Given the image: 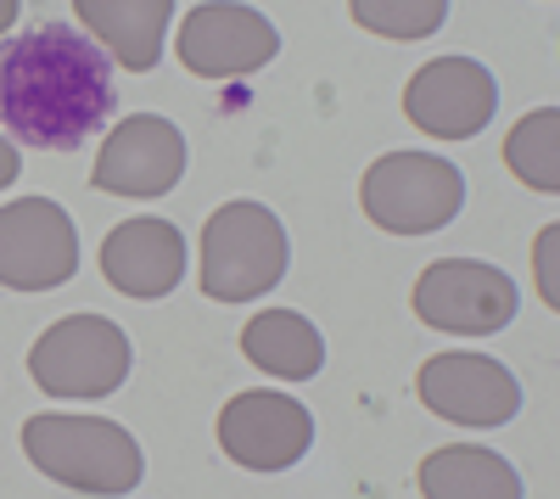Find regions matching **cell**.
I'll return each instance as SVG.
<instances>
[{"label":"cell","mask_w":560,"mask_h":499,"mask_svg":"<svg viewBox=\"0 0 560 499\" xmlns=\"http://www.w3.org/2000/svg\"><path fill=\"white\" fill-rule=\"evenodd\" d=\"M113 62L90 34L39 23L0 51V124L12 141L73 152L113 113Z\"/></svg>","instance_id":"obj_1"},{"label":"cell","mask_w":560,"mask_h":499,"mask_svg":"<svg viewBox=\"0 0 560 499\" xmlns=\"http://www.w3.org/2000/svg\"><path fill=\"white\" fill-rule=\"evenodd\" d=\"M23 455L51 483L79 494H129L147 477L135 432L107 416H34L23 421Z\"/></svg>","instance_id":"obj_2"},{"label":"cell","mask_w":560,"mask_h":499,"mask_svg":"<svg viewBox=\"0 0 560 499\" xmlns=\"http://www.w3.org/2000/svg\"><path fill=\"white\" fill-rule=\"evenodd\" d=\"M359 208L376 231L432 236L465 208V174L438 152H387L364 169Z\"/></svg>","instance_id":"obj_3"},{"label":"cell","mask_w":560,"mask_h":499,"mask_svg":"<svg viewBox=\"0 0 560 499\" xmlns=\"http://www.w3.org/2000/svg\"><path fill=\"white\" fill-rule=\"evenodd\" d=\"M287 276V224L264 202H224L202 224V292L213 303H253Z\"/></svg>","instance_id":"obj_4"},{"label":"cell","mask_w":560,"mask_h":499,"mask_svg":"<svg viewBox=\"0 0 560 499\" xmlns=\"http://www.w3.org/2000/svg\"><path fill=\"white\" fill-rule=\"evenodd\" d=\"M135 348L107 314H68L28 348V376L51 398H107L129 382Z\"/></svg>","instance_id":"obj_5"},{"label":"cell","mask_w":560,"mask_h":499,"mask_svg":"<svg viewBox=\"0 0 560 499\" xmlns=\"http://www.w3.org/2000/svg\"><path fill=\"white\" fill-rule=\"evenodd\" d=\"M522 292L499 264L482 258H438L427 276L415 281V314L420 326L438 332H465V337H493L516 321Z\"/></svg>","instance_id":"obj_6"},{"label":"cell","mask_w":560,"mask_h":499,"mask_svg":"<svg viewBox=\"0 0 560 499\" xmlns=\"http://www.w3.org/2000/svg\"><path fill=\"white\" fill-rule=\"evenodd\" d=\"M79 269V231L62 202L18 197L0 208V287L51 292Z\"/></svg>","instance_id":"obj_7"},{"label":"cell","mask_w":560,"mask_h":499,"mask_svg":"<svg viewBox=\"0 0 560 499\" xmlns=\"http://www.w3.org/2000/svg\"><path fill=\"white\" fill-rule=\"evenodd\" d=\"M499 113V79L477 57H432L404 84V118L432 141H471Z\"/></svg>","instance_id":"obj_8"},{"label":"cell","mask_w":560,"mask_h":499,"mask_svg":"<svg viewBox=\"0 0 560 499\" xmlns=\"http://www.w3.org/2000/svg\"><path fill=\"white\" fill-rule=\"evenodd\" d=\"M280 51V34L258 7L242 0H202L179 18V62L197 79H247L269 68Z\"/></svg>","instance_id":"obj_9"},{"label":"cell","mask_w":560,"mask_h":499,"mask_svg":"<svg viewBox=\"0 0 560 499\" xmlns=\"http://www.w3.org/2000/svg\"><path fill=\"white\" fill-rule=\"evenodd\" d=\"M219 443H224V455L247 472H287L308 455L314 416L287 393L253 387V393H236L219 410Z\"/></svg>","instance_id":"obj_10"},{"label":"cell","mask_w":560,"mask_h":499,"mask_svg":"<svg viewBox=\"0 0 560 499\" xmlns=\"http://www.w3.org/2000/svg\"><path fill=\"white\" fill-rule=\"evenodd\" d=\"M415 393L432 416L459 427H504L522 410V382L488 353H438L420 365Z\"/></svg>","instance_id":"obj_11"},{"label":"cell","mask_w":560,"mask_h":499,"mask_svg":"<svg viewBox=\"0 0 560 499\" xmlns=\"http://www.w3.org/2000/svg\"><path fill=\"white\" fill-rule=\"evenodd\" d=\"M185 174V135L158 113L124 118L96 158V186L113 197H163Z\"/></svg>","instance_id":"obj_12"},{"label":"cell","mask_w":560,"mask_h":499,"mask_svg":"<svg viewBox=\"0 0 560 499\" xmlns=\"http://www.w3.org/2000/svg\"><path fill=\"white\" fill-rule=\"evenodd\" d=\"M102 276L124 298H168L185 276V236L168 219H124L102 242Z\"/></svg>","instance_id":"obj_13"},{"label":"cell","mask_w":560,"mask_h":499,"mask_svg":"<svg viewBox=\"0 0 560 499\" xmlns=\"http://www.w3.org/2000/svg\"><path fill=\"white\" fill-rule=\"evenodd\" d=\"M79 23L107 57L129 73H152L163 62V39L174 23V0H73Z\"/></svg>","instance_id":"obj_14"},{"label":"cell","mask_w":560,"mask_h":499,"mask_svg":"<svg viewBox=\"0 0 560 499\" xmlns=\"http://www.w3.org/2000/svg\"><path fill=\"white\" fill-rule=\"evenodd\" d=\"M420 494L427 499H522L527 483L493 449L477 443H448L420 461Z\"/></svg>","instance_id":"obj_15"},{"label":"cell","mask_w":560,"mask_h":499,"mask_svg":"<svg viewBox=\"0 0 560 499\" xmlns=\"http://www.w3.org/2000/svg\"><path fill=\"white\" fill-rule=\"evenodd\" d=\"M242 353L258 371L280 376V382H314L325 371V343L314 332V321H303L298 309H264L242 326Z\"/></svg>","instance_id":"obj_16"},{"label":"cell","mask_w":560,"mask_h":499,"mask_svg":"<svg viewBox=\"0 0 560 499\" xmlns=\"http://www.w3.org/2000/svg\"><path fill=\"white\" fill-rule=\"evenodd\" d=\"M504 163H510V174H516L522 186L555 197V192H560V113H555V107L527 113L516 129H510Z\"/></svg>","instance_id":"obj_17"},{"label":"cell","mask_w":560,"mask_h":499,"mask_svg":"<svg viewBox=\"0 0 560 499\" xmlns=\"http://www.w3.org/2000/svg\"><path fill=\"white\" fill-rule=\"evenodd\" d=\"M348 12L382 39H432L448 23V0H348Z\"/></svg>","instance_id":"obj_18"},{"label":"cell","mask_w":560,"mask_h":499,"mask_svg":"<svg viewBox=\"0 0 560 499\" xmlns=\"http://www.w3.org/2000/svg\"><path fill=\"white\" fill-rule=\"evenodd\" d=\"M533 264H538V292L555 309L560 303V224H544V236L533 247Z\"/></svg>","instance_id":"obj_19"},{"label":"cell","mask_w":560,"mask_h":499,"mask_svg":"<svg viewBox=\"0 0 560 499\" xmlns=\"http://www.w3.org/2000/svg\"><path fill=\"white\" fill-rule=\"evenodd\" d=\"M18 169H23V158H18V141H7V135H0V186H12V179H18Z\"/></svg>","instance_id":"obj_20"},{"label":"cell","mask_w":560,"mask_h":499,"mask_svg":"<svg viewBox=\"0 0 560 499\" xmlns=\"http://www.w3.org/2000/svg\"><path fill=\"white\" fill-rule=\"evenodd\" d=\"M18 12H23V0H0V34L18 23Z\"/></svg>","instance_id":"obj_21"}]
</instances>
